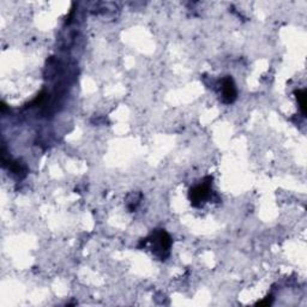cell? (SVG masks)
<instances>
[{
  "mask_svg": "<svg viewBox=\"0 0 307 307\" xmlns=\"http://www.w3.org/2000/svg\"><path fill=\"white\" fill-rule=\"evenodd\" d=\"M222 98L225 103H232L237 99V88L233 80L228 76L222 81Z\"/></svg>",
  "mask_w": 307,
  "mask_h": 307,
  "instance_id": "3957f363",
  "label": "cell"
},
{
  "mask_svg": "<svg viewBox=\"0 0 307 307\" xmlns=\"http://www.w3.org/2000/svg\"><path fill=\"white\" fill-rule=\"evenodd\" d=\"M295 96H296L297 101H299L301 113L305 115L306 114V93H305V90H297V92H295Z\"/></svg>",
  "mask_w": 307,
  "mask_h": 307,
  "instance_id": "277c9868",
  "label": "cell"
},
{
  "mask_svg": "<svg viewBox=\"0 0 307 307\" xmlns=\"http://www.w3.org/2000/svg\"><path fill=\"white\" fill-rule=\"evenodd\" d=\"M210 193V183H204L198 186L193 187L190 191V199L193 205H199L203 200H205L209 197Z\"/></svg>",
  "mask_w": 307,
  "mask_h": 307,
  "instance_id": "7a4b0ae2",
  "label": "cell"
},
{
  "mask_svg": "<svg viewBox=\"0 0 307 307\" xmlns=\"http://www.w3.org/2000/svg\"><path fill=\"white\" fill-rule=\"evenodd\" d=\"M270 303H271V299H266V300H264V301L258 302L257 305H270Z\"/></svg>",
  "mask_w": 307,
  "mask_h": 307,
  "instance_id": "5b68a950",
  "label": "cell"
},
{
  "mask_svg": "<svg viewBox=\"0 0 307 307\" xmlns=\"http://www.w3.org/2000/svg\"><path fill=\"white\" fill-rule=\"evenodd\" d=\"M151 239L152 252L161 257V258H165L166 255H168L169 249H171L172 245L171 237L165 231L158 229L152 233Z\"/></svg>",
  "mask_w": 307,
  "mask_h": 307,
  "instance_id": "6da1fadb",
  "label": "cell"
}]
</instances>
